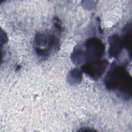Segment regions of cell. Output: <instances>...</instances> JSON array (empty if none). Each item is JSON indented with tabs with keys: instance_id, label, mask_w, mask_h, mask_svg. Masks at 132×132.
Here are the masks:
<instances>
[{
	"instance_id": "obj_2",
	"label": "cell",
	"mask_w": 132,
	"mask_h": 132,
	"mask_svg": "<svg viewBox=\"0 0 132 132\" xmlns=\"http://www.w3.org/2000/svg\"><path fill=\"white\" fill-rule=\"evenodd\" d=\"M37 54L39 57H45L53 49H56L58 45L57 39L52 35L38 34L35 38Z\"/></svg>"
},
{
	"instance_id": "obj_3",
	"label": "cell",
	"mask_w": 132,
	"mask_h": 132,
	"mask_svg": "<svg viewBox=\"0 0 132 132\" xmlns=\"http://www.w3.org/2000/svg\"><path fill=\"white\" fill-rule=\"evenodd\" d=\"M86 51L85 56L89 59H96L101 57L104 51V46L101 41L97 38H90L88 39L85 44ZM85 58V57H84Z\"/></svg>"
},
{
	"instance_id": "obj_4",
	"label": "cell",
	"mask_w": 132,
	"mask_h": 132,
	"mask_svg": "<svg viewBox=\"0 0 132 132\" xmlns=\"http://www.w3.org/2000/svg\"><path fill=\"white\" fill-rule=\"evenodd\" d=\"M107 65L108 61L106 60H97L86 63L82 66V69L90 77L96 79L103 75Z\"/></svg>"
},
{
	"instance_id": "obj_1",
	"label": "cell",
	"mask_w": 132,
	"mask_h": 132,
	"mask_svg": "<svg viewBox=\"0 0 132 132\" xmlns=\"http://www.w3.org/2000/svg\"><path fill=\"white\" fill-rule=\"evenodd\" d=\"M105 84L108 89L117 90L123 98L128 99L130 97L131 78L123 67H112L105 77Z\"/></svg>"
},
{
	"instance_id": "obj_5",
	"label": "cell",
	"mask_w": 132,
	"mask_h": 132,
	"mask_svg": "<svg viewBox=\"0 0 132 132\" xmlns=\"http://www.w3.org/2000/svg\"><path fill=\"white\" fill-rule=\"evenodd\" d=\"M122 40L117 35H113L109 40L110 47L109 54L111 57H116L120 53L123 43Z\"/></svg>"
}]
</instances>
